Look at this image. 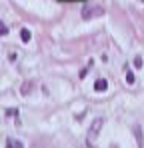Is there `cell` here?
<instances>
[{
    "mask_svg": "<svg viewBox=\"0 0 144 148\" xmlns=\"http://www.w3.org/2000/svg\"><path fill=\"white\" fill-rule=\"evenodd\" d=\"M32 88H34V84H32V82H24L22 86H20V92H22V94H30V90H32Z\"/></svg>",
    "mask_w": 144,
    "mask_h": 148,
    "instance_id": "cell-5",
    "label": "cell"
},
{
    "mask_svg": "<svg viewBox=\"0 0 144 148\" xmlns=\"http://www.w3.org/2000/svg\"><path fill=\"white\" fill-rule=\"evenodd\" d=\"M102 124H104V118H102V116H98V118H94V120H92L90 128H88V142H90V144L94 142L96 136L100 134V130H102Z\"/></svg>",
    "mask_w": 144,
    "mask_h": 148,
    "instance_id": "cell-1",
    "label": "cell"
},
{
    "mask_svg": "<svg viewBox=\"0 0 144 148\" xmlns=\"http://www.w3.org/2000/svg\"><path fill=\"white\" fill-rule=\"evenodd\" d=\"M0 34H2V36H4V34H8V28H6L4 22H0Z\"/></svg>",
    "mask_w": 144,
    "mask_h": 148,
    "instance_id": "cell-8",
    "label": "cell"
},
{
    "mask_svg": "<svg viewBox=\"0 0 144 148\" xmlns=\"http://www.w3.org/2000/svg\"><path fill=\"white\" fill-rule=\"evenodd\" d=\"M108 88V82H106V78H98L94 82V90L96 92H102V90H106Z\"/></svg>",
    "mask_w": 144,
    "mask_h": 148,
    "instance_id": "cell-4",
    "label": "cell"
},
{
    "mask_svg": "<svg viewBox=\"0 0 144 148\" xmlns=\"http://www.w3.org/2000/svg\"><path fill=\"white\" fill-rule=\"evenodd\" d=\"M104 10L100 8V6H96V4H84L82 6V18L84 20H88V18H92V16H98V14H102Z\"/></svg>",
    "mask_w": 144,
    "mask_h": 148,
    "instance_id": "cell-2",
    "label": "cell"
},
{
    "mask_svg": "<svg viewBox=\"0 0 144 148\" xmlns=\"http://www.w3.org/2000/svg\"><path fill=\"white\" fill-rule=\"evenodd\" d=\"M6 148H14V140H8L6 142Z\"/></svg>",
    "mask_w": 144,
    "mask_h": 148,
    "instance_id": "cell-10",
    "label": "cell"
},
{
    "mask_svg": "<svg viewBox=\"0 0 144 148\" xmlns=\"http://www.w3.org/2000/svg\"><path fill=\"white\" fill-rule=\"evenodd\" d=\"M14 148H22V144H20L18 140H14Z\"/></svg>",
    "mask_w": 144,
    "mask_h": 148,
    "instance_id": "cell-11",
    "label": "cell"
},
{
    "mask_svg": "<svg viewBox=\"0 0 144 148\" xmlns=\"http://www.w3.org/2000/svg\"><path fill=\"white\" fill-rule=\"evenodd\" d=\"M134 136H136V142H138V148L144 146V140H142V128H140V124H134Z\"/></svg>",
    "mask_w": 144,
    "mask_h": 148,
    "instance_id": "cell-3",
    "label": "cell"
},
{
    "mask_svg": "<svg viewBox=\"0 0 144 148\" xmlns=\"http://www.w3.org/2000/svg\"><path fill=\"white\" fill-rule=\"evenodd\" d=\"M20 38H22L24 42H28V40H30V30H26V28L20 30Z\"/></svg>",
    "mask_w": 144,
    "mask_h": 148,
    "instance_id": "cell-6",
    "label": "cell"
},
{
    "mask_svg": "<svg viewBox=\"0 0 144 148\" xmlns=\"http://www.w3.org/2000/svg\"><path fill=\"white\" fill-rule=\"evenodd\" d=\"M126 82H128V84H134V74H132V72L126 74Z\"/></svg>",
    "mask_w": 144,
    "mask_h": 148,
    "instance_id": "cell-7",
    "label": "cell"
},
{
    "mask_svg": "<svg viewBox=\"0 0 144 148\" xmlns=\"http://www.w3.org/2000/svg\"><path fill=\"white\" fill-rule=\"evenodd\" d=\"M134 66H136V68H142V60L136 58V60H134Z\"/></svg>",
    "mask_w": 144,
    "mask_h": 148,
    "instance_id": "cell-9",
    "label": "cell"
}]
</instances>
